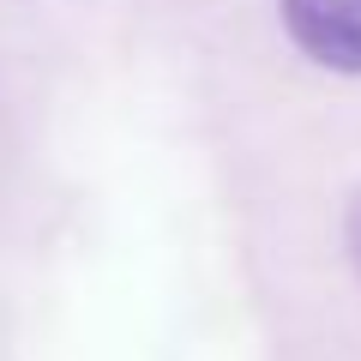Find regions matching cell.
<instances>
[{"instance_id": "1", "label": "cell", "mask_w": 361, "mask_h": 361, "mask_svg": "<svg viewBox=\"0 0 361 361\" xmlns=\"http://www.w3.org/2000/svg\"><path fill=\"white\" fill-rule=\"evenodd\" d=\"M283 25L307 61L361 73V0H283Z\"/></svg>"}, {"instance_id": "2", "label": "cell", "mask_w": 361, "mask_h": 361, "mask_svg": "<svg viewBox=\"0 0 361 361\" xmlns=\"http://www.w3.org/2000/svg\"><path fill=\"white\" fill-rule=\"evenodd\" d=\"M349 247H355V265H361V199H355V211H349Z\"/></svg>"}]
</instances>
